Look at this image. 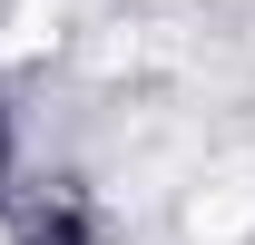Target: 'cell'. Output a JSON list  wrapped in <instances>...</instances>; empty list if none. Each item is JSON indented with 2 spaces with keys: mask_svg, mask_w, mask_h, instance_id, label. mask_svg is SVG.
Returning a JSON list of instances; mask_svg holds the SVG:
<instances>
[{
  "mask_svg": "<svg viewBox=\"0 0 255 245\" xmlns=\"http://www.w3.org/2000/svg\"><path fill=\"white\" fill-rule=\"evenodd\" d=\"M0 177H10V118H0Z\"/></svg>",
  "mask_w": 255,
  "mask_h": 245,
  "instance_id": "6da1fadb",
  "label": "cell"
}]
</instances>
